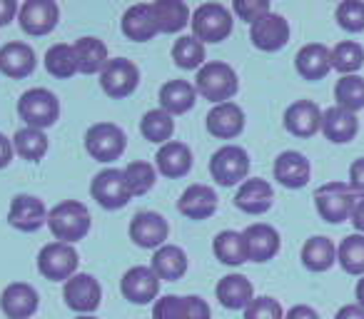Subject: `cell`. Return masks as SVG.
I'll return each mask as SVG.
<instances>
[{
  "label": "cell",
  "instance_id": "5",
  "mask_svg": "<svg viewBox=\"0 0 364 319\" xmlns=\"http://www.w3.org/2000/svg\"><path fill=\"white\" fill-rule=\"evenodd\" d=\"M357 200L359 195L347 183H327L322 188H317V193H314V205H317L319 217L332 225L347 222L352 217Z\"/></svg>",
  "mask_w": 364,
  "mask_h": 319
},
{
  "label": "cell",
  "instance_id": "12",
  "mask_svg": "<svg viewBox=\"0 0 364 319\" xmlns=\"http://www.w3.org/2000/svg\"><path fill=\"white\" fill-rule=\"evenodd\" d=\"M58 21H60V8L55 0H26L18 11V23H21L23 33L36 38L55 31Z\"/></svg>",
  "mask_w": 364,
  "mask_h": 319
},
{
  "label": "cell",
  "instance_id": "29",
  "mask_svg": "<svg viewBox=\"0 0 364 319\" xmlns=\"http://www.w3.org/2000/svg\"><path fill=\"white\" fill-rule=\"evenodd\" d=\"M218 302L225 309H247L255 299V289L245 274H225L215 287Z\"/></svg>",
  "mask_w": 364,
  "mask_h": 319
},
{
  "label": "cell",
  "instance_id": "20",
  "mask_svg": "<svg viewBox=\"0 0 364 319\" xmlns=\"http://www.w3.org/2000/svg\"><path fill=\"white\" fill-rule=\"evenodd\" d=\"M272 173H274V180H277L282 188L287 190H299L309 183V160L297 150H284L277 155L272 165Z\"/></svg>",
  "mask_w": 364,
  "mask_h": 319
},
{
  "label": "cell",
  "instance_id": "46",
  "mask_svg": "<svg viewBox=\"0 0 364 319\" xmlns=\"http://www.w3.org/2000/svg\"><path fill=\"white\" fill-rule=\"evenodd\" d=\"M232 11L237 13L240 21L250 23V26L257 23L259 18H264L267 13H272L269 11V0H235Z\"/></svg>",
  "mask_w": 364,
  "mask_h": 319
},
{
  "label": "cell",
  "instance_id": "4",
  "mask_svg": "<svg viewBox=\"0 0 364 319\" xmlns=\"http://www.w3.org/2000/svg\"><path fill=\"white\" fill-rule=\"evenodd\" d=\"M193 36L200 43H223L232 33V13L223 6V3H203V6L195 8L193 13Z\"/></svg>",
  "mask_w": 364,
  "mask_h": 319
},
{
  "label": "cell",
  "instance_id": "23",
  "mask_svg": "<svg viewBox=\"0 0 364 319\" xmlns=\"http://www.w3.org/2000/svg\"><path fill=\"white\" fill-rule=\"evenodd\" d=\"M38 65L36 50H33L28 43H6L0 48V72L13 80H23V77L33 75Z\"/></svg>",
  "mask_w": 364,
  "mask_h": 319
},
{
  "label": "cell",
  "instance_id": "54",
  "mask_svg": "<svg viewBox=\"0 0 364 319\" xmlns=\"http://www.w3.org/2000/svg\"><path fill=\"white\" fill-rule=\"evenodd\" d=\"M334 319H364V309L359 304H344Z\"/></svg>",
  "mask_w": 364,
  "mask_h": 319
},
{
  "label": "cell",
  "instance_id": "22",
  "mask_svg": "<svg viewBox=\"0 0 364 319\" xmlns=\"http://www.w3.org/2000/svg\"><path fill=\"white\" fill-rule=\"evenodd\" d=\"M284 130L294 137H312L322 130V110L312 100H297L284 110Z\"/></svg>",
  "mask_w": 364,
  "mask_h": 319
},
{
  "label": "cell",
  "instance_id": "16",
  "mask_svg": "<svg viewBox=\"0 0 364 319\" xmlns=\"http://www.w3.org/2000/svg\"><path fill=\"white\" fill-rule=\"evenodd\" d=\"M41 307V294L33 284L13 282L0 294V309L8 319H31Z\"/></svg>",
  "mask_w": 364,
  "mask_h": 319
},
{
  "label": "cell",
  "instance_id": "42",
  "mask_svg": "<svg viewBox=\"0 0 364 319\" xmlns=\"http://www.w3.org/2000/svg\"><path fill=\"white\" fill-rule=\"evenodd\" d=\"M334 100L339 107L354 112L364 107V77L359 75H342L334 85Z\"/></svg>",
  "mask_w": 364,
  "mask_h": 319
},
{
  "label": "cell",
  "instance_id": "39",
  "mask_svg": "<svg viewBox=\"0 0 364 319\" xmlns=\"http://www.w3.org/2000/svg\"><path fill=\"white\" fill-rule=\"evenodd\" d=\"M337 262L354 277H364V234H347L337 247Z\"/></svg>",
  "mask_w": 364,
  "mask_h": 319
},
{
  "label": "cell",
  "instance_id": "13",
  "mask_svg": "<svg viewBox=\"0 0 364 319\" xmlns=\"http://www.w3.org/2000/svg\"><path fill=\"white\" fill-rule=\"evenodd\" d=\"M130 239L142 249H160L162 244H167V234H170V225L162 217L160 212H152V210H145V212H137L135 217L130 220Z\"/></svg>",
  "mask_w": 364,
  "mask_h": 319
},
{
  "label": "cell",
  "instance_id": "41",
  "mask_svg": "<svg viewBox=\"0 0 364 319\" xmlns=\"http://www.w3.org/2000/svg\"><path fill=\"white\" fill-rule=\"evenodd\" d=\"M122 175H125L127 190H130L132 198H142V195H147L157 183V168L152 163H145V160H135V163H130L125 170H122Z\"/></svg>",
  "mask_w": 364,
  "mask_h": 319
},
{
  "label": "cell",
  "instance_id": "33",
  "mask_svg": "<svg viewBox=\"0 0 364 319\" xmlns=\"http://www.w3.org/2000/svg\"><path fill=\"white\" fill-rule=\"evenodd\" d=\"M75 48V58H77V72L82 75H95V72H102V67L107 65V45L97 38H80V40L73 43Z\"/></svg>",
  "mask_w": 364,
  "mask_h": 319
},
{
  "label": "cell",
  "instance_id": "2",
  "mask_svg": "<svg viewBox=\"0 0 364 319\" xmlns=\"http://www.w3.org/2000/svg\"><path fill=\"white\" fill-rule=\"evenodd\" d=\"M195 90L205 97V100L215 102H230V97L237 95L240 90V80L237 72H235L232 65L223 60H210L205 63L198 70V77H195Z\"/></svg>",
  "mask_w": 364,
  "mask_h": 319
},
{
  "label": "cell",
  "instance_id": "40",
  "mask_svg": "<svg viewBox=\"0 0 364 319\" xmlns=\"http://www.w3.org/2000/svg\"><path fill=\"white\" fill-rule=\"evenodd\" d=\"M172 60L182 70H200L205 65V45L195 36H182L172 45Z\"/></svg>",
  "mask_w": 364,
  "mask_h": 319
},
{
  "label": "cell",
  "instance_id": "26",
  "mask_svg": "<svg viewBox=\"0 0 364 319\" xmlns=\"http://www.w3.org/2000/svg\"><path fill=\"white\" fill-rule=\"evenodd\" d=\"M122 36L127 40L135 43H147L157 36V23H155V13H152V3H137L130 6L122 16Z\"/></svg>",
  "mask_w": 364,
  "mask_h": 319
},
{
  "label": "cell",
  "instance_id": "28",
  "mask_svg": "<svg viewBox=\"0 0 364 319\" xmlns=\"http://www.w3.org/2000/svg\"><path fill=\"white\" fill-rule=\"evenodd\" d=\"M294 67L304 80H322L332 70V50L322 43H307L304 48H299Z\"/></svg>",
  "mask_w": 364,
  "mask_h": 319
},
{
  "label": "cell",
  "instance_id": "1",
  "mask_svg": "<svg viewBox=\"0 0 364 319\" xmlns=\"http://www.w3.org/2000/svg\"><path fill=\"white\" fill-rule=\"evenodd\" d=\"M48 227L58 242L75 244L87 237L92 227L90 210L77 200H63L48 212Z\"/></svg>",
  "mask_w": 364,
  "mask_h": 319
},
{
  "label": "cell",
  "instance_id": "52",
  "mask_svg": "<svg viewBox=\"0 0 364 319\" xmlns=\"http://www.w3.org/2000/svg\"><path fill=\"white\" fill-rule=\"evenodd\" d=\"M13 155H16V150H13V140H8V137L0 132V170L11 165Z\"/></svg>",
  "mask_w": 364,
  "mask_h": 319
},
{
  "label": "cell",
  "instance_id": "43",
  "mask_svg": "<svg viewBox=\"0 0 364 319\" xmlns=\"http://www.w3.org/2000/svg\"><path fill=\"white\" fill-rule=\"evenodd\" d=\"M364 65V48L354 40H342L332 48V67L342 75H354Z\"/></svg>",
  "mask_w": 364,
  "mask_h": 319
},
{
  "label": "cell",
  "instance_id": "6",
  "mask_svg": "<svg viewBox=\"0 0 364 319\" xmlns=\"http://www.w3.org/2000/svg\"><path fill=\"white\" fill-rule=\"evenodd\" d=\"M210 175L223 188L242 185L250 175V155L240 145H223L210 157Z\"/></svg>",
  "mask_w": 364,
  "mask_h": 319
},
{
  "label": "cell",
  "instance_id": "3",
  "mask_svg": "<svg viewBox=\"0 0 364 319\" xmlns=\"http://www.w3.org/2000/svg\"><path fill=\"white\" fill-rule=\"evenodd\" d=\"M18 115L26 122V127L46 132V127L55 125L60 117V100L48 87H31L18 100Z\"/></svg>",
  "mask_w": 364,
  "mask_h": 319
},
{
  "label": "cell",
  "instance_id": "31",
  "mask_svg": "<svg viewBox=\"0 0 364 319\" xmlns=\"http://www.w3.org/2000/svg\"><path fill=\"white\" fill-rule=\"evenodd\" d=\"M150 267L160 279L177 282V279H182L185 272H188V254H185L182 247H177V244H162V247L155 249V254H152Z\"/></svg>",
  "mask_w": 364,
  "mask_h": 319
},
{
  "label": "cell",
  "instance_id": "55",
  "mask_svg": "<svg viewBox=\"0 0 364 319\" xmlns=\"http://www.w3.org/2000/svg\"><path fill=\"white\" fill-rule=\"evenodd\" d=\"M357 304H359V307L364 309V277H362V279H359V282H357Z\"/></svg>",
  "mask_w": 364,
  "mask_h": 319
},
{
  "label": "cell",
  "instance_id": "17",
  "mask_svg": "<svg viewBox=\"0 0 364 319\" xmlns=\"http://www.w3.org/2000/svg\"><path fill=\"white\" fill-rule=\"evenodd\" d=\"M8 222L21 232H36L43 225H48L46 202L36 195H16L8 210Z\"/></svg>",
  "mask_w": 364,
  "mask_h": 319
},
{
  "label": "cell",
  "instance_id": "49",
  "mask_svg": "<svg viewBox=\"0 0 364 319\" xmlns=\"http://www.w3.org/2000/svg\"><path fill=\"white\" fill-rule=\"evenodd\" d=\"M349 188H352L359 198H364V157H359V160H354V163L349 165Z\"/></svg>",
  "mask_w": 364,
  "mask_h": 319
},
{
  "label": "cell",
  "instance_id": "38",
  "mask_svg": "<svg viewBox=\"0 0 364 319\" xmlns=\"http://www.w3.org/2000/svg\"><path fill=\"white\" fill-rule=\"evenodd\" d=\"M46 70L50 72L58 80H68L77 72V58H75V48L68 45V43H58L50 45L46 53Z\"/></svg>",
  "mask_w": 364,
  "mask_h": 319
},
{
  "label": "cell",
  "instance_id": "48",
  "mask_svg": "<svg viewBox=\"0 0 364 319\" xmlns=\"http://www.w3.org/2000/svg\"><path fill=\"white\" fill-rule=\"evenodd\" d=\"M182 319H213V309L203 297H182Z\"/></svg>",
  "mask_w": 364,
  "mask_h": 319
},
{
  "label": "cell",
  "instance_id": "35",
  "mask_svg": "<svg viewBox=\"0 0 364 319\" xmlns=\"http://www.w3.org/2000/svg\"><path fill=\"white\" fill-rule=\"evenodd\" d=\"M213 252L228 267H240V264L247 262V247H245L242 232H235V229H223V232L215 234L213 239Z\"/></svg>",
  "mask_w": 364,
  "mask_h": 319
},
{
  "label": "cell",
  "instance_id": "47",
  "mask_svg": "<svg viewBox=\"0 0 364 319\" xmlns=\"http://www.w3.org/2000/svg\"><path fill=\"white\" fill-rule=\"evenodd\" d=\"M152 319H182V297L165 294L152 307Z\"/></svg>",
  "mask_w": 364,
  "mask_h": 319
},
{
  "label": "cell",
  "instance_id": "45",
  "mask_svg": "<svg viewBox=\"0 0 364 319\" xmlns=\"http://www.w3.org/2000/svg\"><path fill=\"white\" fill-rule=\"evenodd\" d=\"M245 319H284V309L274 297H255L245 309Z\"/></svg>",
  "mask_w": 364,
  "mask_h": 319
},
{
  "label": "cell",
  "instance_id": "21",
  "mask_svg": "<svg viewBox=\"0 0 364 319\" xmlns=\"http://www.w3.org/2000/svg\"><path fill=\"white\" fill-rule=\"evenodd\" d=\"M245 247H247V259L252 262H269L279 252V232L267 222H255L242 232Z\"/></svg>",
  "mask_w": 364,
  "mask_h": 319
},
{
  "label": "cell",
  "instance_id": "27",
  "mask_svg": "<svg viewBox=\"0 0 364 319\" xmlns=\"http://www.w3.org/2000/svg\"><path fill=\"white\" fill-rule=\"evenodd\" d=\"M322 132L329 142L334 145H344V142H352L359 132V120L354 112L344 110L339 105H332L322 112Z\"/></svg>",
  "mask_w": 364,
  "mask_h": 319
},
{
  "label": "cell",
  "instance_id": "8",
  "mask_svg": "<svg viewBox=\"0 0 364 319\" xmlns=\"http://www.w3.org/2000/svg\"><path fill=\"white\" fill-rule=\"evenodd\" d=\"M77 249L65 242H48L38 252V272L50 282H68L73 274H77Z\"/></svg>",
  "mask_w": 364,
  "mask_h": 319
},
{
  "label": "cell",
  "instance_id": "37",
  "mask_svg": "<svg viewBox=\"0 0 364 319\" xmlns=\"http://www.w3.org/2000/svg\"><path fill=\"white\" fill-rule=\"evenodd\" d=\"M140 132L145 140L155 142V145H165V142L172 140L175 135V120H172L170 112H165L162 107H155V110H147L140 120Z\"/></svg>",
  "mask_w": 364,
  "mask_h": 319
},
{
  "label": "cell",
  "instance_id": "24",
  "mask_svg": "<svg viewBox=\"0 0 364 319\" xmlns=\"http://www.w3.org/2000/svg\"><path fill=\"white\" fill-rule=\"evenodd\" d=\"M155 168L162 178H185V175L193 170V150H190L185 142L170 140L157 150L155 155Z\"/></svg>",
  "mask_w": 364,
  "mask_h": 319
},
{
  "label": "cell",
  "instance_id": "14",
  "mask_svg": "<svg viewBox=\"0 0 364 319\" xmlns=\"http://www.w3.org/2000/svg\"><path fill=\"white\" fill-rule=\"evenodd\" d=\"M120 292L132 304H150L160 294V277L147 264L130 267L120 279Z\"/></svg>",
  "mask_w": 364,
  "mask_h": 319
},
{
  "label": "cell",
  "instance_id": "11",
  "mask_svg": "<svg viewBox=\"0 0 364 319\" xmlns=\"http://www.w3.org/2000/svg\"><path fill=\"white\" fill-rule=\"evenodd\" d=\"M63 299L77 314H92L102 302V287L92 274L77 272L63 287Z\"/></svg>",
  "mask_w": 364,
  "mask_h": 319
},
{
  "label": "cell",
  "instance_id": "19",
  "mask_svg": "<svg viewBox=\"0 0 364 319\" xmlns=\"http://www.w3.org/2000/svg\"><path fill=\"white\" fill-rule=\"evenodd\" d=\"M208 132L218 140H235L245 130V110L237 102H220L208 112Z\"/></svg>",
  "mask_w": 364,
  "mask_h": 319
},
{
  "label": "cell",
  "instance_id": "30",
  "mask_svg": "<svg viewBox=\"0 0 364 319\" xmlns=\"http://www.w3.org/2000/svg\"><path fill=\"white\" fill-rule=\"evenodd\" d=\"M195 100H198V90L188 80H170L160 87V107L172 117L190 112L195 107Z\"/></svg>",
  "mask_w": 364,
  "mask_h": 319
},
{
  "label": "cell",
  "instance_id": "25",
  "mask_svg": "<svg viewBox=\"0 0 364 319\" xmlns=\"http://www.w3.org/2000/svg\"><path fill=\"white\" fill-rule=\"evenodd\" d=\"M274 202V190L267 180H245L235 195V207L245 215H264Z\"/></svg>",
  "mask_w": 364,
  "mask_h": 319
},
{
  "label": "cell",
  "instance_id": "53",
  "mask_svg": "<svg viewBox=\"0 0 364 319\" xmlns=\"http://www.w3.org/2000/svg\"><path fill=\"white\" fill-rule=\"evenodd\" d=\"M349 222L354 225V229H357V234H364V198H359V200H357V205H354L352 217H349Z\"/></svg>",
  "mask_w": 364,
  "mask_h": 319
},
{
  "label": "cell",
  "instance_id": "9",
  "mask_svg": "<svg viewBox=\"0 0 364 319\" xmlns=\"http://www.w3.org/2000/svg\"><path fill=\"white\" fill-rule=\"evenodd\" d=\"M137 85H140V70L127 58H112V60H107V65L100 72L102 92L107 97H115V100L130 97L137 90Z\"/></svg>",
  "mask_w": 364,
  "mask_h": 319
},
{
  "label": "cell",
  "instance_id": "51",
  "mask_svg": "<svg viewBox=\"0 0 364 319\" xmlns=\"http://www.w3.org/2000/svg\"><path fill=\"white\" fill-rule=\"evenodd\" d=\"M284 319H319V314L314 312L309 304H294V307L284 314Z\"/></svg>",
  "mask_w": 364,
  "mask_h": 319
},
{
  "label": "cell",
  "instance_id": "15",
  "mask_svg": "<svg viewBox=\"0 0 364 319\" xmlns=\"http://www.w3.org/2000/svg\"><path fill=\"white\" fill-rule=\"evenodd\" d=\"M250 40L262 53L282 50L289 43V23L277 13H267L264 18L250 26Z\"/></svg>",
  "mask_w": 364,
  "mask_h": 319
},
{
  "label": "cell",
  "instance_id": "7",
  "mask_svg": "<svg viewBox=\"0 0 364 319\" xmlns=\"http://www.w3.org/2000/svg\"><path fill=\"white\" fill-rule=\"evenodd\" d=\"M127 147V135L115 122H95L85 132V150L97 163H115Z\"/></svg>",
  "mask_w": 364,
  "mask_h": 319
},
{
  "label": "cell",
  "instance_id": "18",
  "mask_svg": "<svg viewBox=\"0 0 364 319\" xmlns=\"http://www.w3.org/2000/svg\"><path fill=\"white\" fill-rule=\"evenodd\" d=\"M177 212L182 217L195 220V222H203L210 220L218 212V193H215L210 185H190L185 193L177 200Z\"/></svg>",
  "mask_w": 364,
  "mask_h": 319
},
{
  "label": "cell",
  "instance_id": "44",
  "mask_svg": "<svg viewBox=\"0 0 364 319\" xmlns=\"http://www.w3.org/2000/svg\"><path fill=\"white\" fill-rule=\"evenodd\" d=\"M337 23L347 33L364 31V3L362 0H342L337 6Z\"/></svg>",
  "mask_w": 364,
  "mask_h": 319
},
{
  "label": "cell",
  "instance_id": "34",
  "mask_svg": "<svg viewBox=\"0 0 364 319\" xmlns=\"http://www.w3.org/2000/svg\"><path fill=\"white\" fill-rule=\"evenodd\" d=\"M337 262V247L329 237L314 234L302 244V264L309 272H327Z\"/></svg>",
  "mask_w": 364,
  "mask_h": 319
},
{
  "label": "cell",
  "instance_id": "36",
  "mask_svg": "<svg viewBox=\"0 0 364 319\" xmlns=\"http://www.w3.org/2000/svg\"><path fill=\"white\" fill-rule=\"evenodd\" d=\"M13 150L28 163H41L48 155V135L43 130H36V127H21L13 135Z\"/></svg>",
  "mask_w": 364,
  "mask_h": 319
},
{
  "label": "cell",
  "instance_id": "56",
  "mask_svg": "<svg viewBox=\"0 0 364 319\" xmlns=\"http://www.w3.org/2000/svg\"><path fill=\"white\" fill-rule=\"evenodd\" d=\"M75 319H95V317H92V314H77Z\"/></svg>",
  "mask_w": 364,
  "mask_h": 319
},
{
  "label": "cell",
  "instance_id": "32",
  "mask_svg": "<svg viewBox=\"0 0 364 319\" xmlns=\"http://www.w3.org/2000/svg\"><path fill=\"white\" fill-rule=\"evenodd\" d=\"M152 13H155L157 33H180L182 28L188 26L193 18H190V8L182 3V0H155L152 3Z\"/></svg>",
  "mask_w": 364,
  "mask_h": 319
},
{
  "label": "cell",
  "instance_id": "50",
  "mask_svg": "<svg viewBox=\"0 0 364 319\" xmlns=\"http://www.w3.org/2000/svg\"><path fill=\"white\" fill-rule=\"evenodd\" d=\"M18 3L16 0H0V28L3 26H11L13 23V18L18 16Z\"/></svg>",
  "mask_w": 364,
  "mask_h": 319
},
{
  "label": "cell",
  "instance_id": "10",
  "mask_svg": "<svg viewBox=\"0 0 364 319\" xmlns=\"http://www.w3.org/2000/svg\"><path fill=\"white\" fill-rule=\"evenodd\" d=\"M90 195L100 207L105 210H122L132 200L130 190H127L125 175L122 170L105 168L92 178L90 183Z\"/></svg>",
  "mask_w": 364,
  "mask_h": 319
}]
</instances>
